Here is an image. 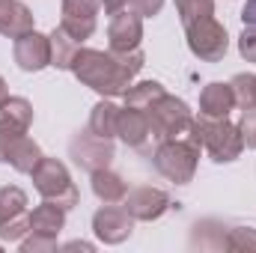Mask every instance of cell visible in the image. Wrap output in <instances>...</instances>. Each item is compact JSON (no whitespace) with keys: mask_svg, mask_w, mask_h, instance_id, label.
<instances>
[{"mask_svg":"<svg viewBox=\"0 0 256 253\" xmlns=\"http://www.w3.org/2000/svg\"><path fill=\"white\" fill-rule=\"evenodd\" d=\"M146 57L143 51H128V54H116V51H96V48H78L74 60H72V74L96 90L98 96H126V90L134 84V74L143 68Z\"/></svg>","mask_w":256,"mask_h":253,"instance_id":"cell-1","label":"cell"},{"mask_svg":"<svg viewBox=\"0 0 256 253\" xmlns=\"http://www.w3.org/2000/svg\"><path fill=\"white\" fill-rule=\"evenodd\" d=\"M188 137L200 149H206L212 155V161H218V164L236 161L242 155V149H244L242 128L232 126L230 120H214V116H206V114L194 116Z\"/></svg>","mask_w":256,"mask_h":253,"instance_id":"cell-2","label":"cell"},{"mask_svg":"<svg viewBox=\"0 0 256 253\" xmlns=\"http://www.w3.org/2000/svg\"><path fill=\"white\" fill-rule=\"evenodd\" d=\"M155 170L176 182V185H188L196 173V161H200V146L194 143L191 137H176V140H161L155 155Z\"/></svg>","mask_w":256,"mask_h":253,"instance_id":"cell-3","label":"cell"},{"mask_svg":"<svg viewBox=\"0 0 256 253\" xmlns=\"http://www.w3.org/2000/svg\"><path fill=\"white\" fill-rule=\"evenodd\" d=\"M146 120H149V131H152V137L161 143V140H176V137H188V131H191V110H188V104L182 102V98H176V96H161V98H155L149 108H146Z\"/></svg>","mask_w":256,"mask_h":253,"instance_id":"cell-4","label":"cell"},{"mask_svg":"<svg viewBox=\"0 0 256 253\" xmlns=\"http://www.w3.org/2000/svg\"><path fill=\"white\" fill-rule=\"evenodd\" d=\"M30 176H33L36 190L42 194V200H51V202L63 206L66 212L80 202V190L74 188V182H72V176H68V170H66L63 161L42 155V161L33 167Z\"/></svg>","mask_w":256,"mask_h":253,"instance_id":"cell-5","label":"cell"},{"mask_svg":"<svg viewBox=\"0 0 256 253\" xmlns=\"http://www.w3.org/2000/svg\"><path fill=\"white\" fill-rule=\"evenodd\" d=\"M185 36H188L191 54L200 57V60H206V63H218V60H224L226 51H230L226 27H224L214 15H206V18H196L191 24H185Z\"/></svg>","mask_w":256,"mask_h":253,"instance_id":"cell-6","label":"cell"},{"mask_svg":"<svg viewBox=\"0 0 256 253\" xmlns=\"http://www.w3.org/2000/svg\"><path fill=\"white\" fill-rule=\"evenodd\" d=\"M92 232L104 244H122L134 232V218L128 214V208L122 202H104L92 214Z\"/></svg>","mask_w":256,"mask_h":253,"instance_id":"cell-7","label":"cell"},{"mask_svg":"<svg viewBox=\"0 0 256 253\" xmlns=\"http://www.w3.org/2000/svg\"><path fill=\"white\" fill-rule=\"evenodd\" d=\"M68 152L74 158V164L86 173H96V170H104L110 161H114V140H104V137H96L90 128L86 134H78L72 143H68Z\"/></svg>","mask_w":256,"mask_h":253,"instance_id":"cell-8","label":"cell"},{"mask_svg":"<svg viewBox=\"0 0 256 253\" xmlns=\"http://www.w3.org/2000/svg\"><path fill=\"white\" fill-rule=\"evenodd\" d=\"M98 9H102V0H63L60 27L72 39L86 42L98 27Z\"/></svg>","mask_w":256,"mask_h":253,"instance_id":"cell-9","label":"cell"},{"mask_svg":"<svg viewBox=\"0 0 256 253\" xmlns=\"http://www.w3.org/2000/svg\"><path fill=\"white\" fill-rule=\"evenodd\" d=\"M108 39H110V51H116V54L137 51L140 48V39H143V15L134 12L131 6L128 9H120L116 15H110Z\"/></svg>","mask_w":256,"mask_h":253,"instance_id":"cell-10","label":"cell"},{"mask_svg":"<svg viewBox=\"0 0 256 253\" xmlns=\"http://www.w3.org/2000/svg\"><path fill=\"white\" fill-rule=\"evenodd\" d=\"M12 57L21 72H42L45 66H51V36H42L36 30L18 36L12 45Z\"/></svg>","mask_w":256,"mask_h":253,"instance_id":"cell-11","label":"cell"},{"mask_svg":"<svg viewBox=\"0 0 256 253\" xmlns=\"http://www.w3.org/2000/svg\"><path fill=\"white\" fill-rule=\"evenodd\" d=\"M122 206L134 220H158L167 208H170V194L152 185H140V188L128 190Z\"/></svg>","mask_w":256,"mask_h":253,"instance_id":"cell-12","label":"cell"},{"mask_svg":"<svg viewBox=\"0 0 256 253\" xmlns=\"http://www.w3.org/2000/svg\"><path fill=\"white\" fill-rule=\"evenodd\" d=\"M116 137H122V143L131 149H143L152 137L149 131V120H146V110L140 108H120V126H116Z\"/></svg>","mask_w":256,"mask_h":253,"instance_id":"cell-13","label":"cell"},{"mask_svg":"<svg viewBox=\"0 0 256 253\" xmlns=\"http://www.w3.org/2000/svg\"><path fill=\"white\" fill-rule=\"evenodd\" d=\"M236 108L238 104H236V92H232L230 84L214 80V84L202 86V92H200V114L214 116V120H226Z\"/></svg>","mask_w":256,"mask_h":253,"instance_id":"cell-14","label":"cell"},{"mask_svg":"<svg viewBox=\"0 0 256 253\" xmlns=\"http://www.w3.org/2000/svg\"><path fill=\"white\" fill-rule=\"evenodd\" d=\"M30 30H36L33 27V12L21 0H0V36L18 39Z\"/></svg>","mask_w":256,"mask_h":253,"instance_id":"cell-15","label":"cell"},{"mask_svg":"<svg viewBox=\"0 0 256 253\" xmlns=\"http://www.w3.org/2000/svg\"><path fill=\"white\" fill-rule=\"evenodd\" d=\"M66 226V208L45 200L30 212V232H45V236H60Z\"/></svg>","mask_w":256,"mask_h":253,"instance_id":"cell-16","label":"cell"},{"mask_svg":"<svg viewBox=\"0 0 256 253\" xmlns=\"http://www.w3.org/2000/svg\"><path fill=\"white\" fill-rule=\"evenodd\" d=\"M92 176V194L102 200V202H122L128 194V185L122 182V176H116L114 170H96L90 173Z\"/></svg>","mask_w":256,"mask_h":253,"instance_id":"cell-17","label":"cell"},{"mask_svg":"<svg viewBox=\"0 0 256 253\" xmlns=\"http://www.w3.org/2000/svg\"><path fill=\"white\" fill-rule=\"evenodd\" d=\"M116 126H120V108L114 102H98L90 114V131L96 137H104V140H114L116 137Z\"/></svg>","mask_w":256,"mask_h":253,"instance_id":"cell-18","label":"cell"},{"mask_svg":"<svg viewBox=\"0 0 256 253\" xmlns=\"http://www.w3.org/2000/svg\"><path fill=\"white\" fill-rule=\"evenodd\" d=\"M42 161V149H39V143L36 140H30L27 134L12 146V152H9V158H6V164H12V170H18V173H33V167Z\"/></svg>","mask_w":256,"mask_h":253,"instance_id":"cell-19","label":"cell"},{"mask_svg":"<svg viewBox=\"0 0 256 253\" xmlns=\"http://www.w3.org/2000/svg\"><path fill=\"white\" fill-rule=\"evenodd\" d=\"M24 214H30L27 212V194L21 188H15V185L0 188V226L9 224V220H18Z\"/></svg>","mask_w":256,"mask_h":253,"instance_id":"cell-20","label":"cell"},{"mask_svg":"<svg viewBox=\"0 0 256 253\" xmlns=\"http://www.w3.org/2000/svg\"><path fill=\"white\" fill-rule=\"evenodd\" d=\"M78 48H80V42L72 39L63 27H57L51 33V66L54 68H72V60H74Z\"/></svg>","mask_w":256,"mask_h":253,"instance_id":"cell-21","label":"cell"},{"mask_svg":"<svg viewBox=\"0 0 256 253\" xmlns=\"http://www.w3.org/2000/svg\"><path fill=\"white\" fill-rule=\"evenodd\" d=\"M0 120L30 131V126H33V104L27 98H21V96H9L3 102V108H0Z\"/></svg>","mask_w":256,"mask_h":253,"instance_id":"cell-22","label":"cell"},{"mask_svg":"<svg viewBox=\"0 0 256 253\" xmlns=\"http://www.w3.org/2000/svg\"><path fill=\"white\" fill-rule=\"evenodd\" d=\"M164 96V86L158 84V80H137V84H131L126 90V104L128 108H140V110H146L155 98H161Z\"/></svg>","mask_w":256,"mask_h":253,"instance_id":"cell-23","label":"cell"},{"mask_svg":"<svg viewBox=\"0 0 256 253\" xmlns=\"http://www.w3.org/2000/svg\"><path fill=\"white\" fill-rule=\"evenodd\" d=\"M232 92H236V104L242 110H256V74L254 72H242L230 80Z\"/></svg>","mask_w":256,"mask_h":253,"instance_id":"cell-24","label":"cell"},{"mask_svg":"<svg viewBox=\"0 0 256 253\" xmlns=\"http://www.w3.org/2000/svg\"><path fill=\"white\" fill-rule=\"evenodd\" d=\"M220 248L224 250H256V230L250 226H232V230H226L224 232V238H220Z\"/></svg>","mask_w":256,"mask_h":253,"instance_id":"cell-25","label":"cell"},{"mask_svg":"<svg viewBox=\"0 0 256 253\" xmlns=\"http://www.w3.org/2000/svg\"><path fill=\"white\" fill-rule=\"evenodd\" d=\"M176 12H179L182 24H191L196 18L214 15V0H176Z\"/></svg>","mask_w":256,"mask_h":253,"instance_id":"cell-26","label":"cell"},{"mask_svg":"<svg viewBox=\"0 0 256 253\" xmlns=\"http://www.w3.org/2000/svg\"><path fill=\"white\" fill-rule=\"evenodd\" d=\"M27 131L18 126H12V122H6V120H0V164H6V158H9V152H12V146L24 137Z\"/></svg>","mask_w":256,"mask_h":253,"instance_id":"cell-27","label":"cell"},{"mask_svg":"<svg viewBox=\"0 0 256 253\" xmlns=\"http://www.w3.org/2000/svg\"><path fill=\"white\" fill-rule=\"evenodd\" d=\"M18 248L24 253H39V250H57V236H45V232H27Z\"/></svg>","mask_w":256,"mask_h":253,"instance_id":"cell-28","label":"cell"},{"mask_svg":"<svg viewBox=\"0 0 256 253\" xmlns=\"http://www.w3.org/2000/svg\"><path fill=\"white\" fill-rule=\"evenodd\" d=\"M238 51L248 63H256V27H244V33L238 36Z\"/></svg>","mask_w":256,"mask_h":253,"instance_id":"cell-29","label":"cell"},{"mask_svg":"<svg viewBox=\"0 0 256 253\" xmlns=\"http://www.w3.org/2000/svg\"><path fill=\"white\" fill-rule=\"evenodd\" d=\"M242 137H244V146L256 149V110H242Z\"/></svg>","mask_w":256,"mask_h":253,"instance_id":"cell-30","label":"cell"},{"mask_svg":"<svg viewBox=\"0 0 256 253\" xmlns=\"http://www.w3.org/2000/svg\"><path fill=\"white\" fill-rule=\"evenodd\" d=\"M128 6H131L134 12H140L143 18H152V15H158V12H161L164 0H128Z\"/></svg>","mask_w":256,"mask_h":253,"instance_id":"cell-31","label":"cell"},{"mask_svg":"<svg viewBox=\"0 0 256 253\" xmlns=\"http://www.w3.org/2000/svg\"><path fill=\"white\" fill-rule=\"evenodd\" d=\"M242 21H244V27H256V0H248V3H244Z\"/></svg>","mask_w":256,"mask_h":253,"instance_id":"cell-32","label":"cell"},{"mask_svg":"<svg viewBox=\"0 0 256 253\" xmlns=\"http://www.w3.org/2000/svg\"><path fill=\"white\" fill-rule=\"evenodd\" d=\"M102 6L108 15H116L120 9H128V0H102Z\"/></svg>","mask_w":256,"mask_h":253,"instance_id":"cell-33","label":"cell"},{"mask_svg":"<svg viewBox=\"0 0 256 253\" xmlns=\"http://www.w3.org/2000/svg\"><path fill=\"white\" fill-rule=\"evenodd\" d=\"M9 98V90H6V80L0 78V108H3V102Z\"/></svg>","mask_w":256,"mask_h":253,"instance_id":"cell-34","label":"cell"}]
</instances>
